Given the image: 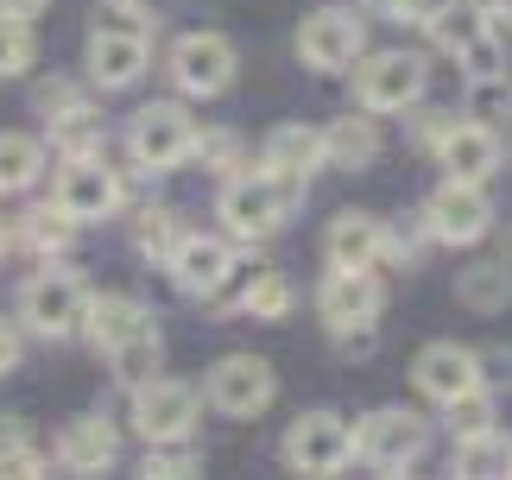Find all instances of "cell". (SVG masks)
Here are the masks:
<instances>
[{
	"label": "cell",
	"instance_id": "43",
	"mask_svg": "<svg viewBox=\"0 0 512 480\" xmlns=\"http://www.w3.org/2000/svg\"><path fill=\"white\" fill-rule=\"evenodd\" d=\"M51 0H0V13H13V19H32V13H45Z\"/></svg>",
	"mask_w": 512,
	"mask_h": 480
},
{
	"label": "cell",
	"instance_id": "36",
	"mask_svg": "<svg viewBox=\"0 0 512 480\" xmlns=\"http://www.w3.org/2000/svg\"><path fill=\"white\" fill-rule=\"evenodd\" d=\"M190 158H203V165L209 171H241V165H234V158H241V139H234V133H196V152Z\"/></svg>",
	"mask_w": 512,
	"mask_h": 480
},
{
	"label": "cell",
	"instance_id": "24",
	"mask_svg": "<svg viewBox=\"0 0 512 480\" xmlns=\"http://www.w3.org/2000/svg\"><path fill=\"white\" fill-rule=\"evenodd\" d=\"M456 480H512V436L481 430L456 443Z\"/></svg>",
	"mask_w": 512,
	"mask_h": 480
},
{
	"label": "cell",
	"instance_id": "34",
	"mask_svg": "<svg viewBox=\"0 0 512 480\" xmlns=\"http://www.w3.org/2000/svg\"><path fill=\"white\" fill-rule=\"evenodd\" d=\"M70 228H76V222H64L57 209H32L26 222H19V240H26L32 253H64V247H70Z\"/></svg>",
	"mask_w": 512,
	"mask_h": 480
},
{
	"label": "cell",
	"instance_id": "19",
	"mask_svg": "<svg viewBox=\"0 0 512 480\" xmlns=\"http://www.w3.org/2000/svg\"><path fill=\"white\" fill-rule=\"evenodd\" d=\"M437 158H443V171L456 177V184H487V177L500 171V139H494V127H475V120H462V127L443 133Z\"/></svg>",
	"mask_w": 512,
	"mask_h": 480
},
{
	"label": "cell",
	"instance_id": "20",
	"mask_svg": "<svg viewBox=\"0 0 512 480\" xmlns=\"http://www.w3.org/2000/svg\"><path fill=\"white\" fill-rule=\"evenodd\" d=\"M260 165H266V171H279V177H298V184H310V171L323 165V133H317V127H304V120H285V127H272V133H266Z\"/></svg>",
	"mask_w": 512,
	"mask_h": 480
},
{
	"label": "cell",
	"instance_id": "8",
	"mask_svg": "<svg viewBox=\"0 0 512 480\" xmlns=\"http://www.w3.org/2000/svg\"><path fill=\"white\" fill-rule=\"evenodd\" d=\"M361 51H367V19L348 13V7H323V13H310L298 26V57L310 70H323V76L361 64Z\"/></svg>",
	"mask_w": 512,
	"mask_h": 480
},
{
	"label": "cell",
	"instance_id": "17",
	"mask_svg": "<svg viewBox=\"0 0 512 480\" xmlns=\"http://www.w3.org/2000/svg\"><path fill=\"white\" fill-rule=\"evenodd\" d=\"M114 455H121V436H114L108 417H70L64 436H57V468L76 474V480H95L114 468Z\"/></svg>",
	"mask_w": 512,
	"mask_h": 480
},
{
	"label": "cell",
	"instance_id": "18",
	"mask_svg": "<svg viewBox=\"0 0 512 480\" xmlns=\"http://www.w3.org/2000/svg\"><path fill=\"white\" fill-rule=\"evenodd\" d=\"M411 373H418V392L437 398V405H456L462 392L481 386V360H475V348H456V342H430Z\"/></svg>",
	"mask_w": 512,
	"mask_h": 480
},
{
	"label": "cell",
	"instance_id": "35",
	"mask_svg": "<svg viewBox=\"0 0 512 480\" xmlns=\"http://www.w3.org/2000/svg\"><path fill=\"white\" fill-rule=\"evenodd\" d=\"M32 26L26 19H13V13H0V76H26L32 70Z\"/></svg>",
	"mask_w": 512,
	"mask_h": 480
},
{
	"label": "cell",
	"instance_id": "15",
	"mask_svg": "<svg viewBox=\"0 0 512 480\" xmlns=\"http://www.w3.org/2000/svg\"><path fill=\"white\" fill-rule=\"evenodd\" d=\"M329 266L336 272H373L386 259V222L367 209H342L336 222H329V240H323Z\"/></svg>",
	"mask_w": 512,
	"mask_h": 480
},
{
	"label": "cell",
	"instance_id": "9",
	"mask_svg": "<svg viewBox=\"0 0 512 480\" xmlns=\"http://www.w3.org/2000/svg\"><path fill=\"white\" fill-rule=\"evenodd\" d=\"M127 146H133V158H140L146 171H177L196 152V120L177 108V102H152V108L133 114Z\"/></svg>",
	"mask_w": 512,
	"mask_h": 480
},
{
	"label": "cell",
	"instance_id": "5",
	"mask_svg": "<svg viewBox=\"0 0 512 480\" xmlns=\"http://www.w3.org/2000/svg\"><path fill=\"white\" fill-rule=\"evenodd\" d=\"M196 411H203V398H196V386H184V379H140L133 386V430L146 436L152 449L159 443H184V436L196 430Z\"/></svg>",
	"mask_w": 512,
	"mask_h": 480
},
{
	"label": "cell",
	"instance_id": "26",
	"mask_svg": "<svg viewBox=\"0 0 512 480\" xmlns=\"http://www.w3.org/2000/svg\"><path fill=\"white\" fill-rule=\"evenodd\" d=\"M0 480H51V462H45V449L32 443L26 430L13 424H0Z\"/></svg>",
	"mask_w": 512,
	"mask_h": 480
},
{
	"label": "cell",
	"instance_id": "31",
	"mask_svg": "<svg viewBox=\"0 0 512 480\" xmlns=\"http://www.w3.org/2000/svg\"><path fill=\"white\" fill-rule=\"evenodd\" d=\"M177 240H184L177 209H140V215H133V247H140L146 259H171Z\"/></svg>",
	"mask_w": 512,
	"mask_h": 480
},
{
	"label": "cell",
	"instance_id": "21",
	"mask_svg": "<svg viewBox=\"0 0 512 480\" xmlns=\"http://www.w3.org/2000/svg\"><path fill=\"white\" fill-rule=\"evenodd\" d=\"M373 158H380V127H373L367 114H342L323 127V165L336 171H367Z\"/></svg>",
	"mask_w": 512,
	"mask_h": 480
},
{
	"label": "cell",
	"instance_id": "16",
	"mask_svg": "<svg viewBox=\"0 0 512 480\" xmlns=\"http://www.w3.org/2000/svg\"><path fill=\"white\" fill-rule=\"evenodd\" d=\"M89 76L102 89H133L146 76V32L140 26H102L89 38Z\"/></svg>",
	"mask_w": 512,
	"mask_h": 480
},
{
	"label": "cell",
	"instance_id": "37",
	"mask_svg": "<svg viewBox=\"0 0 512 480\" xmlns=\"http://www.w3.org/2000/svg\"><path fill=\"white\" fill-rule=\"evenodd\" d=\"M38 114H45L51 127H57V120H70V114H89V108H83V95H76L70 83H57V76H51V83L38 89Z\"/></svg>",
	"mask_w": 512,
	"mask_h": 480
},
{
	"label": "cell",
	"instance_id": "27",
	"mask_svg": "<svg viewBox=\"0 0 512 480\" xmlns=\"http://www.w3.org/2000/svg\"><path fill=\"white\" fill-rule=\"evenodd\" d=\"M456 297L468 310H506V297H512V272L500 266V259H481V266H468L456 278Z\"/></svg>",
	"mask_w": 512,
	"mask_h": 480
},
{
	"label": "cell",
	"instance_id": "23",
	"mask_svg": "<svg viewBox=\"0 0 512 480\" xmlns=\"http://www.w3.org/2000/svg\"><path fill=\"white\" fill-rule=\"evenodd\" d=\"M424 26L449 57H462L475 38H487V0H443V7H430Z\"/></svg>",
	"mask_w": 512,
	"mask_h": 480
},
{
	"label": "cell",
	"instance_id": "25",
	"mask_svg": "<svg viewBox=\"0 0 512 480\" xmlns=\"http://www.w3.org/2000/svg\"><path fill=\"white\" fill-rule=\"evenodd\" d=\"M45 171V146L32 133H0V196H19Z\"/></svg>",
	"mask_w": 512,
	"mask_h": 480
},
{
	"label": "cell",
	"instance_id": "10",
	"mask_svg": "<svg viewBox=\"0 0 512 480\" xmlns=\"http://www.w3.org/2000/svg\"><path fill=\"white\" fill-rule=\"evenodd\" d=\"M51 209L64 215V222H108V215L121 209V177L108 171V158H76V165L57 171Z\"/></svg>",
	"mask_w": 512,
	"mask_h": 480
},
{
	"label": "cell",
	"instance_id": "2",
	"mask_svg": "<svg viewBox=\"0 0 512 480\" xmlns=\"http://www.w3.org/2000/svg\"><path fill=\"white\" fill-rule=\"evenodd\" d=\"M89 316V285L76 272H38L26 278V291H19V323L32 335H45V342H70L76 329H83Z\"/></svg>",
	"mask_w": 512,
	"mask_h": 480
},
{
	"label": "cell",
	"instance_id": "7",
	"mask_svg": "<svg viewBox=\"0 0 512 480\" xmlns=\"http://www.w3.org/2000/svg\"><path fill=\"white\" fill-rule=\"evenodd\" d=\"M418 222L430 228V240H449V247H475V240L494 228V203H487L481 184H456V177H443L437 190H430V203Z\"/></svg>",
	"mask_w": 512,
	"mask_h": 480
},
{
	"label": "cell",
	"instance_id": "38",
	"mask_svg": "<svg viewBox=\"0 0 512 480\" xmlns=\"http://www.w3.org/2000/svg\"><path fill=\"white\" fill-rule=\"evenodd\" d=\"M456 64H462L468 76H494V70H506V45H500L494 32H487V38H475V45L456 57Z\"/></svg>",
	"mask_w": 512,
	"mask_h": 480
},
{
	"label": "cell",
	"instance_id": "6",
	"mask_svg": "<svg viewBox=\"0 0 512 480\" xmlns=\"http://www.w3.org/2000/svg\"><path fill=\"white\" fill-rule=\"evenodd\" d=\"M418 95H424V57L411 51H373L354 70V102L367 114H405L418 108Z\"/></svg>",
	"mask_w": 512,
	"mask_h": 480
},
{
	"label": "cell",
	"instance_id": "44",
	"mask_svg": "<svg viewBox=\"0 0 512 480\" xmlns=\"http://www.w3.org/2000/svg\"><path fill=\"white\" fill-rule=\"evenodd\" d=\"M108 7H121L127 19H140V7H146V0H108Z\"/></svg>",
	"mask_w": 512,
	"mask_h": 480
},
{
	"label": "cell",
	"instance_id": "12",
	"mask_svg": "<svg viewBox=\"0 0 512 480\" xmlns=\"http://www.w3.org/2000/svg\"><path fill=\"white\" fill-rule=\"evenodd\" d=\"M272 392H279V379L253 354H228V360H215V373H209V405L222 417H260L272 405Z\"/></svg>",
	"mask_w": 512,
	"mask_h": 480
},
{
	"label": "cell",
	"instance_id": "30",
	"mask_svg": "<svg viewBox=\"0 0 512 480\" xmlns=\"http://www.w3.org/2000/svg\"><path fill=\"white\" fill-rule=\"evenodd\" d=\"M241 310L253 316V323H279V316H291V278L285 272H253L247 291H241Z\"/></svg>",
	"mask_w": 512,
	"mask_h": 480
},
{
	"label": "cell",
	"instance_id": "22",
	"mask_svg": "<svg viewBox=\"0 0 512 480\" xmlns=\"http://www.w3.org/2000/svg\"><path fill=\"white\" fill-rule=\"evenodd\" d=\"M152 323V310L140 304V297H127V291H114V297H89V316H83V335L95 348H114V342H127V335H140Z\"/></svg>",
	"mask_w": 512,
	"mask_h": 480
},
{
	"label": "cell",
	"instance_id": "42",
	"mask_svg": "<svg viewBox=\"0 0 512 480\" xmlns=\"http://www.w3.org/2000/svg\"><path fill=\"white\" fill-rule=\"evenodd\" d=\"M13 367H19V329L0 323V373H13Z\"/></svg>",
	"mask_w": 512,
	"mask_h": 480
},
{
	"label": "cell",
	"instance_id": "14",
	"mask_svg": "<svg viewBox=\"0 0 512 480\" xmlns=\"http://www.w3.org/2000/svg\"><path fill=\"white\" fill-rule=\"evenodd\" d=\"M386 310V285L373 272H329L317 285V316L329 323V335L342 329H367Z\"/></svg>",
	"mask_w": 512,
	"mask_h": 480
},
{
	"label": "cell",
	"instance_id": "28",
	"mask_svg": "<svg viewBox=\"0 0 512 480\" xmlns=\"http://www.w3.org/2000/svg\"><path fill=\"white\" fill-rule=\"evenodd\" d=\"M108 360H114V373L127 379V386H140V379H152L159 373V360H165V342H159V329H140V335H127V342H114L108 348Z\"/></svg>",
	"mask_w": 512,
	"mask_h": 480
},
{
	"label": "cell",
	"instance_id": "3",
	"mask_svg": "<svg viewBox=\"0 0 512 480\" xmlns=\"http://www.w3.org/2000/svg\"><path fill=\"white\" fill-rule=\"evenodd\" d=\"M424 449H430V424L418 411H405V405H380L373 417H361V430H354V455H361L367 468H380V474H405Z\"/></svg>",
	"mask_w": 512,
	"mask_h": 480
},
{
	"label": "cell",
	"instance_id": "11",
	"mask_svg": "<svg viewBox=\"0 0 512 480\" xmlns=\"http://www.w3.org/2000/svg\"><path fill=\"white\" fill-rule=\"evenodd\" d=\"M234 64H241V57H234V45L222 32H184L171 45V83L184 95H203V102L234 83Z\"/></svg>",
	"mask_w": 512,
	"mask_h": 480
},
{
	"label": "cell",
	"instance_id": "33",
	"mask_svg": "<svg viewBox=\"0 0 512 480\" xmlns=\"http://www.w3.org/2000/svg\"><path fill=\"white\" fill-rule=\"evenodd\" d=\"M449 411V430H456V443L462 436H481V430H494V392L475 386V392H462L456 405H443Z\"/></svg>",
	"mask_w": 512,
	"mask_h": 480
},
{
	"label": "cell",
	"instance_id": "29",
	"mask_svg": "<svg viewBox=\"0 0 512 480\" xmlns=\"http://www.w3.org/2000/svg\"><path fill=\"white\" fill-rule=\"evenodd\" d=\"M512 114V83L506 70L494 76H468V102H462V120H475V127H494V120Z\"/></svg>",
	"mask_w": 512,
	"mask_h": 480
},
{
	"label": "cell",
	"instance_id": "39",
	"mask_svg": "<svg viewBox=\"0 0 512 480\" xmlns=\"http://www.w3.org/2000/svg\"><path fill=\"white\" fill-rule=\"evenodd\" d=\"M449 127H456V114H437V108H424L418 120H411V139H418V146H424V152H437Z\"/></svg>",
	"mask_w": 512,
	"mask_h": 480
},
{
	"label": "cell",
	"instance_id": "40",
	"mask_svg": "<svg viewBox=\"0 0 512 480\" xmlns=\"http://www.w3.org/2000/svg\"><path fill=\"white\" fill-rule=\"evenodd\" d=\"M140 480H196V468H190V462H177V455H146Z\"/></svg>",
	"mask_w": 512,
	"mask_h": 480
},
{
	"label": "cell",
	"instance_id": "1",
	"mask_svg": "<svg viewBox=\"0 0 512 480\" xmlns=\"http://www.w3.org/2000/svg\"><path fill=\"white\" fill-rule=\"evenodd\" d=\"M304 203V184L298 177H279V171H234L228 184H222V203H215V215L228 222L234 240H266V234H279L291 215H298Z\"/></svg>",
	"mask_w": 512,
	"mask_h": 480
},
{
	"label": "cell",
	"instance_id": "45",
	"mask_svg": "<svg viewBox=\"0 0 512 480\" xmlns=\"http://www.w3.org/2000/svg\"><path fill=\"white\" fill-rule=\"evenodd\" d=\"M7 247H13V234H7V222H0V259H7Z\"/></svg>",
	"mask_w": 512,
	"mask_h": 480
},
{
	"label": "cell",
	"instance_id": "32",
	"mask_svg": "<svg viewBox=\"0 0 512 480\" xmlns=\"http://www.w3.org/2000/svg\"><path fill=\"white\" fill-rule=\"evenodd\" d=\"M51 146L64 152V165H76V158H102V120L95 114H70V120H57L51 127Z\"/></svg>",
	"mask_w": 512,
	"mask_h": 480
},
{
	"label": "cell",
	"instance_id": "41",
	"mask_svg": "<svg viewBox=\"0 0 512 480\" xmlns=\"http://www.w3.org/2000/svg\"><path fill=\"white\" fill-rule=\"evenodd\" d=\"M367 13L399 19V26H405V19H418V13H424V0H367Z\"/></svg>",
	"mask_w": 512,
	"mask_h": 480
},
{
	"label": "cell",
	"instance_id": "13",
	"mask_svg": "<svg viewBox=\"0 0 512 480\" xmlns=\"http://www.w3.org/2000/svg\"><path fill=\"white\" fill-rule=\"evenodd\" d=\"M165 266H171V285L184 297H222L228 278H234V247L222 234H184Z\"/></svg>",
	"mask_w": 512,
	"mask_h": 480
},
{
	"label": "cell",
	"instance_id": "4",
	"mask_svg": "<svg viewBox=\"0 0 512 480\" xmlns=\"http://www.w3.org/2000/svg\"><path fill=\"white\" fill-rule=\"evenodd\" d=\"M354 462V430L336 411H304L298 424L285 430V468L304 480H336Z\"/></svg>",
	"mask_w": 512,
	"mask_h": 480
}]
</instances>
